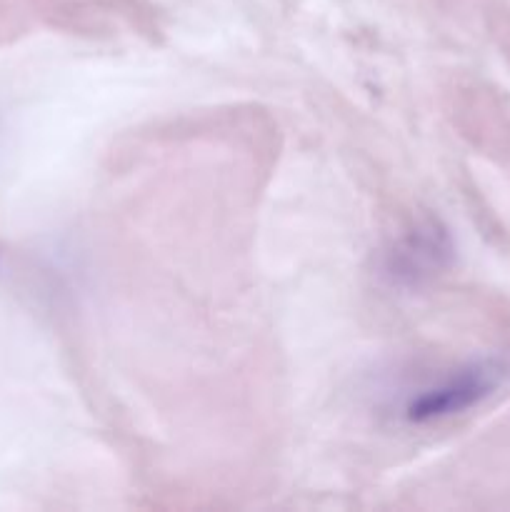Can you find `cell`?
Returning <instances> with one entry per match:
<instances>
[{"label":"cell","instance_id":"6da1fadb","mask_svg":"<svg viewBox=\"0 0 510 512\" xmlns=\"http://www.w3.org/2000/svg\"><path fill=\"white\" fill-rule=\"evenodd\" d=\"M505 375H508V368L500 360H478V363L465 365L448 380L410 400L405 418L410 423H433V420L465 413L490 398L500 388Z\"/></svg>","mask_w":510,"mask_h":512},{"label":"cell","instance_id":"7a4b0ae2","mask_svg":"<svg viewBox=\"0 0 510 512\" xmlns=\"http://www.w3.org/2000/svg\"><path fill=\"white\" fill-rule=\"evenodd\" d=\"M453 260V240L438 220L410 230L385 258V275L398 285H420Z\"/></svg>","mask_w":510,"mask_h":512}]
</instances>
